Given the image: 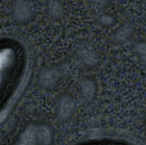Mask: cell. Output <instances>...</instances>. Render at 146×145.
Here are the masks:
<instances>
[{"label": "cell", "instance_id": "obj_1", "mask_svg": "<svg viewBox=\"0 0 146 145\" xmlns=\"http://www.w3.org/2000/svg\"><path fill=\"white\" fill-rule=\"evenodd\" d=\"M17 63V52L12 46L0 47V91L9 79Z\"/></svg>", "mask_w": 146, "mask_h": 145}]
</instances>
